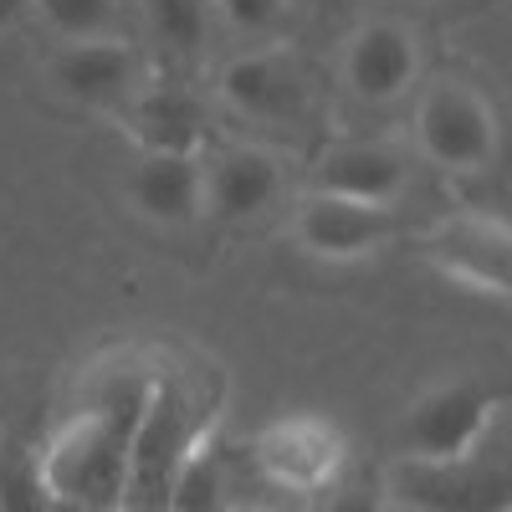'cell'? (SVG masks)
<instances>
[{
  "label": "cell",
  "instance_id": "19",
  "mask_svg": "<svg viewBox=\"0 0 512 512\" xmlns=\"http://www.w3.org/2000/svg\"><path fill=\"white\" fill-rule=\"evenodd\" d=\"M144 6H149V26L164 47L195 52L205 41V0H144Z\"/></svg>",
  "mask_w": 512,
  "mask_h": 512
},
{
  "label": "cell",
  "instance_id": "25",
  "mask_svg": "<svg viewBox=\"0 0 512 512\" xmlns=\"http://www.w3.org/2000/svg\"><path fill=\"white\" fill-rule=\"evenodd\" d=\"M267 512H287V507H267Z\"/></svg>",
  "mask_w": 512,
  "mask_h": 512
},
{
  "label": "cell",
  "instance_id": "4",
  "mask_svg": "<svg viewBox=\"0 0 512 512\" xmlns=\"http://www.w3.org/2000/svg\"><path fill=\"white\" fill-rule=\"evenodd\" d=\"M415 144L446 175H472L497 154V118L466 82H436L415 103Z\"/></svg>",
  "mask_w": 512,
  "mask_h": 512
},
{
  "label": "cell",
  "instance_id": "24",
  "mask_svg": "<svg viewBox=\"0 0 512 512\" xmlns=\"http://www.w3.org/2000/svg\"><path fill=\"white\" fill-rule=\"evenodd\" d=\"M328 6H359V0H328Z\"/></svg>",
  "mask_w": 512,
  "mask_h": 512
},
{
  "label": "cell",
  "instance_id": "10",
  "mask_svg": "<svg viewBox=\"0 0 512 512\" xmlns=\"http://www.w3.org/2000/svg\"><path fill=\"white\" fill-rule=\"evenodd\" d=\"M221 98L246 118L292 123L308 113V82L292 62H282L272 52H251V57H231L221 67Z\"/></svg>",
  "mask_w": 512,
  "mask_h": 512
},
{
  "label": "cell",
  "instance_id": "12",
  "mask_svg": "<svg viewBox=\"0 0 512 512\" xmlns=\"http://www.w3.org/2000/svg\"><path fill=\"white\" fill-rule=\"evenodd\" d=\"M134 52L128 41L113 36H88V41H67L52 62V82L72 98V103H88V108H108L118 98L134 93Z\"/></svg>",
  "mask_w": 512,
  "mask_h": 512
},
{
  "label": "cell",
  "instance_id": "21",
  "mask_svg": "<svg viewBox=\"0 0 512 512\" xmlns=\"http://www.w3.org/2000/svg\"><path fill=\"white\" fill-rule=\"evenodd\" d=\"M216 11L241 31H267L287 11V0H216Z\"/></svg>",
  "mask_w": 512,
  "mask_h": 512
},
{
  "label": "cell",
  "instance_id": "11",
  "mask_svg": "<svg viewBox=\"0 0 512 512\" xmlns=\"http://www.w3.org/2000/svg\"><path fill=\"white\" fill-rule=\"evenodd\" d=\"M431 262L477 292H507V226L492 216H461L451 226H441L431 241Z\"/></svg>",
  "mask_w": 512,
  "mask_h": 512
},
{
  "label": "cell",
  "instance_id": "14",
  "mask_svg": "<svg viewBox=\"0 0 512 512\" xmlns=\"http://www.w3.org/2000/svg\"><path fill=\"white\" fill-rule=\"evenodd\" d=\"M128 200L159 226H185L205 210L200 154H144L128 175Z\"/></svg>",
  "mask_w": 512,
  "mask_h": 512
},
{
  "label": "cell",
  "instance_id": "3",
  "mask_svg": "<svg viewBox=\"0 0 512 512\" xmlns=\"http://www.w3.org/2000/svg\"><path fill=\"white\" fill-rule=\"evenodd\" d=\"M395 497L410 512H507L512 507V472L507 456L487 441L451 461L405 456L390 477Z\"/></svg>",
  "mask_w": 512,
  "mask_h": 512
},
{
  "label": "cell",
  "instance_id": "1",
  "mask_svg": "<svg viewBox=\"0 0 512 512\" xmlns=\"http://www.w3.org/2000/svg\"><path fill=\"white\" fill-rule=\"evenodd\" d=\"M154 379L139 369H113L93 405L77 420H67L57 441L41 451V477L47 492L62 502H82V507H108L123 512V482H128V436L149 405Z\"/></svg>",
  "mask_w": 512,
  "mask_h": 512
},
{
  "label": "cell",
  "instance_id": "18",
  "mask_svg": "<svg viewBox=\"0 0 512 512\" xmlns=\"http://www.w3.org/2000/svg\"><path fill=\"white\" fill-rule=\"evenodd\" d=\"M36 11L47 16V26L67 41H88V36H108L118 0H36Z\"/></svg>",
  "mask_w": 512,
  "mask_h": 512
},
{
  "label": "cell",
  "instance_id": "8",
  "mask_svg": "<svg viewBox=\"0 0 512 512\" xmlns=\"http://www.w3.org/2000/svg\"><path fill=\"white\" fill-rule=\"evenodd\" d=\"M338 441L333 425L313 420V415H297V420H277L272 431H262V441L251 446L256 466L282 487V492H313L323 482H333L338 472Z\"/></svg>",
  "mask_w": 512,
  "mask_h": 512
},
{
  "label": "cell",
  "instance_id": "22",
  "mask_svg": "<svg viewBox=\"0 0 512 512\" xmlns=\"http://www.w3.org/2000/svg\"><path fill=\"white\" fill-rule=\"evenodd\" d=\"M31 6V0H0V26H11V21H21V11Z\"/></svg>",
  "mask_w": 512,
  "mask_h": 512
},
{
  "label": "cell",
  "instance_id": "9",
  "mask_svg": "<svg viewBox=\"0 0 512 512\" xmlns=\"http://www.w3.org/2000/svg\"><path fill=\"white\" fill-rule=\"evenodd\" d=\"M313 190L318 195H344L364 205H390L410 185V159L395 144H328L313 159Z\"/></svg>",
  "mask_w": 512,
  "mask_h": 512
},
{
  "label": "cell",
  "instance_id": "5",
  "mask_svg": "<svg viewBox=\"0 0 512 512\" xmlns=\"http://www.w3.org/2000/svg\"><path fill=\"white\" fill-rule=\"evenodd\" d=\"M497 420V400L482 390V384L461 379V384H441L425 400H415V410L405 415V456L420 461H451L466 456L472 446L487 441Z\"/></svg>",
  "mask_w": 512,
  "mask_h": 512
},
{
  "label": "cell",
  "instance_id": "6",
  "mask_svg": "<svg viewBox=\"0 0 512 512\" xmlns=\"http://www.w3.org/2000/svg\"><path fill=\"white\" fill-rule=\"evenodd\" d=\"M390 231H395L390 205H364V200L318 195V190H308V200L297 205V221H292L297 246L323 256V262H354V256L390 241Z\"/></svg>",
  "mask_w": 512,
  "mask_h": 512
},
{
  "label": "cell",
  "instance_id": "16",
  "mask_svg": "<svg viewBox=\"0 0 512 512\" xmlns=\"http://www.w3.org/2000/svg\"><path fill=\"white\" fill-rule=\"evenodd\" d=\"M164 512H231V477H226V441L195 436L190 456L180 461L175 482H169Z\"/></svg>",
  "mask_w": 512,
  "mask_h": 512
},
{
  "label": "cell",
  "instance_id": "17",
  "mask_svg": "<svg viewBox=\"0 0 512 512\" xmlns=\"http://www.w3.org/2000/svg\"><path fill=\"white\" fill-rule=\"evenodd\" d=\"M47 507L52 492L41 477V456L16 436H0V512H47Z\"/></svg>",
  "mask_w": 512,
  "mask_h": 512
},
{
  "label": "cell",
  "instance_id": "20",
  "mask_svg": "<svg viewBox=\"0 0 512 512\" xmlns=\"http://www.w3.org/2000/svg\"><path fill=\"white\" fill-rule=\"evenodd\" d=\"M318 512H390V497H384V487L374 477H349V482L328 487Z\"/></svg>",
  "mask_w": 512,
  "mask_h": 512
},
{
  "label": "cell",
  "instance_id": "13",
  "mask_svg": "<svg viewBox=\"0 0 512 512\" xmlns=\"http://www.w3.org/2000/svg\"><path fill=\"white\" fill-rule=\"evenodd\" d=\"M200 185H205V210L221 221H251L277 200L282 190V169L267 149H226L200 164Z\"/></svg>",
  "mask_w": 512,
  "mask_h": 512
},
{
  "label": "cell",
  "instance_id": "7",
  "mask_svg": "<svg viewBox=\"0 0 512 512\" xmlns=\"http://www.w3.org/2000/svg\"><path fill=\"white\" fill-rule=\"evenodd\" d=\"M420 77V47L400 21H369L344 52V82L359 103H395Z\"/></svg>",
  "mask_w": 512,
  "mask_h": 512
},
{
  "label": "cell",
  "instance_id": "2",
  "mask_svg": "<svg viewBox=\"0 0 512 512\" xmlns=\"http://www.w3.org/2000/svg\"><path fill=\"white\" fill-rule=\"evenodd\" d=\"M205 425L195 420V400L185 395V384L154 379L149 405L128 436V482H123V512H164L169 482H175L180 461L190 456L195 436Z\"/></svg>",
  "mask_w": 512,
  "mask_h": 512
},
{
  "label": "cell",
  "instance_id": "23",
  "mask_svg": "<svg viewBox=\"0 0 512 512\" xmlns=\"http://www.w3.org/2000/svg\"><path fill=\"white\" fill-rule=\"evenodd\" d=\"M47 512H108V507H82V502H62V497H52Z\"/></svg>",
  "mask_w": 512,
  "mask_h": 512
},
{
  "label": "cell",
  "instance_id": "15",
  "mask_svg": "<svg viewBox=\"0 0 512 512\" xmlns=\"http://www.w3.org/2000/svg\"><path fill=\"white\" fill-rule=\"evenodd\" d=\"M134 139L144 154H195L205 139V108L180 88H154L134 103Z\"/></svg>",
  "mask_w": 512,
  "mask_h": 512
}]
</instances>
